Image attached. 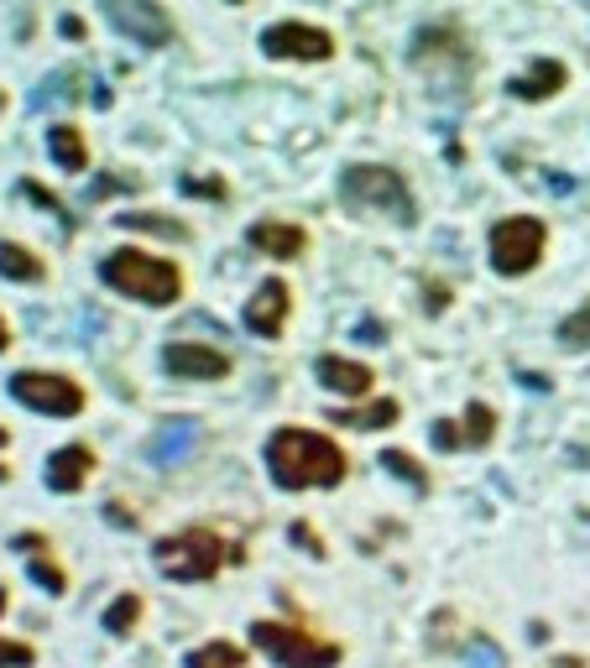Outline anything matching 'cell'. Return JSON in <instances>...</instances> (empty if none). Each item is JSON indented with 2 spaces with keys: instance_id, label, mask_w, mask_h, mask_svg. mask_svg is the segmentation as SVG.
<instances>
[{
  "instance_id": "27",
  "label": "cell",
  "mask_w": 590,
  "mask_h": 668,
  "mask_svg": "<svg viewBox=\"0 0 590 668\" xmlns=\"http://www.w3.org/2000/svg\"><path fill=\"white\" fill-rule=\"evenodd\" d=\"M32 580H37L47 595H63V590H68V574H63L47 553H32Z\"/></svg>"
},
{
  "instance_id": "24",
  "label": "cell",
  "mask_w": 590,
  "mask_h": 668,
  "mask_svg": "<svg viewBox=\"0 0 590 668\" xmlns=\"http://www.w3.org/2000/svg\"><path fill=\"white\" fill-rule=\"evenodd\" d=\"M137 622H141V595H131V590L116 595V601L105 606V632H116V637H126Z\"/></svg>"
},
{
  "instance_id": "35",
  "label": "cell",
  "mask_w": 590,
  "mask_h": 668,
  "mask_svg": "<svg viewBox=\"0 0 590 668\" xmlns=\"http://www.w3.org/2000/svg\"><path fill=\"white\" fill-rule=\"evenodd\" d=\"M355 340H361V345H382V340H387V330H382L376 319H366V324H355Z\"/></svg>"
},
{
  "instance_id": "36",
  "label": "cell",
  "mask_w": 590,
  "mask_h": 668,
  "mask_svg": "<svg viewBox=\"0 0 590 668\" xmlns=\"http://www.w3.org/2000/svg\"><path fill=\"white\" fill-rule=\"evenodd\" d=\"M11 549H21V553H47V538L42 532H17V543Z\"/></svg>"
},
{
  "instance_id": "2",
  "label": "cell",
  "mask_w": 590,
  "mask_h": 668,
  "mask_svg": "<svg viewBox=\"0 0 590 668\" xmlns=\"http://www.w3.org/2000/svg\"><path fill=\"white\" fill-rule=\"evenodd\" d=\"M99 277H105V288L137 298V303H147V309H168V303L183 298V272H178L173 261L147 256V251L105 256V261H99Z\"/></svg>"
},
{
  "instance_id": "25",
  "label": "cell",
  "mask_w": 590,
  "mask_h": 668,
  "mask_svg": "<svg viewBox=\"0 0 590 668\" xmlns=\"http://www.w3.org/2000/svg\"><path fill=\"white\" fill-rule=\"evenodd\" d=\"M465 444H471V450H486V444H492V433H496V413L492 408H486V402H471V408H465Z\"/></svg>"
},
{
  "instance_id": "14",
  "label": "cell",
  "mask_w": 590,
  "mask_h": 668,
  "mask_svg": "<svg viewBox=\"0 0 590 668\" xmlns=\"http://www.w3.org/2000/svg\"><path fill=\"white\" fill-rule=\"evenodd\" d=\"M95 475V454L84 450V444H63V450H53V460H47V486L58 496H74Z\"/></svg>"
},
{
  "instance_id": "19",
  "label": "cell",
  "mask_w": 590,
  "mask_h": 668,
  "mask_svg": "<svg viewBox=\"0 0 590 668\" xmlns=\"http://www.w3.org/2000/svg\"><path fill=\"white\" fill-rule=\"evenodd\" d=\"M0 277H11V282H42L47 267H42V256L26 251L21 240H0Z\"/></svg>"
},
{
  "instance_id": "23",
  "label": "cell",
  "mask_w": 590,
  "mask_h": 668,
  "mask_svg": "<svg viewBox=\"0 0 590 668\" xmlns=\"http://www.w3.org/2000/svg\"><path fill=\"white\" fill-rule=\"evenodd\" d=\"M376 460H382V471H393L397 481H408L414 492H429V471L418 465L414 454H403V450H382V454H376Z\"/></svg>"
},
{
  "instance_id": "6",
  "label": "cell",
  "mask_w": 590,
  "mask_h": 668,
  "mask_svg": "<svg viewBox=\"0 0 590 668\" xmlns=\"http://www.w3.org/2000/svg\"><path fill=\"white\" fill-rule=\"evenodd\" d=\"M11 397L42 418H79L84 413V387L63 371H17L11 376Z\"/></svg>"
},
{
  "instance_id": "20",
  "label": "cell",
  "mask_w": 590,
  "mask_h": 668,
  "mask_svg": "<svg viewBox=\"0 0 590 668\" xmlns=\"http://www.w3.org/2000/svg\"><path fill=\"white\" fill-rule=\"evenodd\" d=\"M335 423H345V429H393L397 418H403V408H397L393 397H376L372 408H340V413H330Z\"/></svg>"
},
{
  "instance_id": "30",
  "label": "cell",
  "mask_w": 590,
  "mask_h": 668,
  "mask_svg": "<svg viewBox=\"0 0 590 668\" xmlns=\"http://www.w3.org/2000/svg\"><path fill=\"white\" fill-rule=\"evenodd\" d=\"M32 643H11V637H0V668H32Z\"/></svg>"
},
{
  "instance_id": "29",
  "label": "cell",
  "mask_w": 590,
  "mask_h": 668,
  "mask_svg": "<svg viewBox=\"0 0 590 668\" xmlns=\"http://www.w3.org/2000/svg\"><path fill=\"white\" fill-rule=\"evenodd\" d=\"M465 664L471 668H502V648H496L492 637H475L471 648H465Z\"/></svg>"
},
{
  "instance_id": "32",
  "label": "cell",
  "mask_w": 590,
  "mask_h": 668,
  "mask_svg": "<svg viewBox=\"0 0 590 668\" xmlns=\"http://www.w3.org/2000/svg\"><path fill=\"white\" fill-rule=\"evenodd\" d=\"M183 194L189 198H225V183H219V177H183Z\"/></svg>"
},
{
  "instance_id": "15",
  "label": "cell",
  "mask_w": 590,
  "mask_h": 668,
  "mask_svg": "<svg viewBox=\"0 0 590 668\" xmlns=\"http://www.w3.org/2000/svg\"><path fill=\"white\" fill-rule=\"evenodd\" d=\"M319 381L340 397H372V366H361V360H345V355H319Z\"/></svg>"
},
{
  "instance_id": "17",
  "label": "cell",
  "mask_w": 590,
  "mask_h": 668,
  "mask_svg": "<svg viewBox=\"0 0 590 668\" xmlns=\"http://www.w3.org/2000/svg\"><path fill=\"white\" fill-rule=\"evenodd\" d=\"M194 444H199V423L173 418V423H162L158 439H152V460H158V465H178V460H189Z\"/></svg>"
},
{
  "instance_id": "38",
  "label": "cell",
  "mask_w": 590,
  "mask_h": 668,
  "mask_svg": "<svg viewBox=\"0 0 590 668\" xmlns=\"http://www.w3.org/2000/svg\"><path fill=\"white\" fill-rule=\"evenodd\" d=\"M11 351V330H6V319H0V355Z\"/></svg>"
},
{
  "instance_id": "37",
  "label": "cell",
  "mask_w": 590,
  "mask_h": 668,
  "mask_svg": "<svg viewBox=\"0 0 590 668\" xmlns=\"http://www.w3.org/2000/svg\"><path fill=\"white\" fill-rule=\"evenodd\" d=\"M58 26H63V37H68V42H84V37H89V26H84L79 17H63Z\"/></svg>"
},
{
  "instance_id": "13",
  "label": "cell",
  "mask_w": 590,
  "mask_h": 668,
  "mask_svg": "<svg viewBox=\"0 0 590 668\" xmlns=\"http://www.w3.org/2000/svg\"><path fill=\"white\" fill-rule=\"evenodd\" d=\"M414 63L418 68H433V63H460L471 74V47L460 42L454 26H423L414 37Z\"/></svg>"
},
{
  "instance_id": "34",
  "label": "cell",
  "mask_w": 590,
  "mask_h": 668,
  "mask_svg": "<svg viewBox=\"0 0 590 668\" xmlns=\"http://www.w3.org/2000/svg\"><path fill=\"white\" fill-rule=\"evenodd\" d=\"M423 303H429V314H444V309H450V288H444V282H429V288H423Z\"/></svg>"
},
{
  "instance_id": "4",
  "label": "cell",
  "mask_w": 590,
  "mask_h": 668,
  "mask_svg": "<svg viewBox=\"0 0 590 668\" xmlns=\"http://www.w3.org/2000/svg\"><path fill=\"white\" fill-rule=\"evenodd\" d=\"M152 559H158V570L168 574V580L199 585V580H215L219 564L230 559V549H225V538L210 528H183V532H173V538H162L158 549H152Z\"/></svg>"
},
{
  "instance_id": "43",
  "label": "cell",
  "mask_w": 590,
  "mask_h": 668,
  "mask_svg": "<svg viewBox=\"0 0 590 668\" xmlns=\"http://www.w3.org/2000/svg\"><path fill=\"white\" fill-rule=\"evenodd\" d=\"M0 105H6V89H0Z\"/></svg>"
},
{
  "instance_id": "41",
  "label": "cell",
  "mask_w": 590,
  "mask_h": 668,
  "mask_svg": "<svg viewBox=\"0 0 590 668\" xmlns=\"http://www.w3.org/2000/svg\"><path fill=\"white\" fill-rule=\"evenodd\" d=\"M0 481H11V471H6V465H0Z\"/></svg>"
},
{
  "instance_id": "31",
  "label": "cell",
  "mask_w": 590,
  "mask_h": 668,
  "mask_svg": "<svg viewBox=\"0 0 590 668\" xmlns=\"http://www.w3.org/2000/svg\"><path fill=\"white\" fill-rule=\"evenodd\" d=\"M429 439H433V450H460V444H465V433H460V423H450V418H439Z\"/></svg>"
},
{
  "instance_id": "42",
  "label": "cell",
  "mask_w": 590,
  "mask_h": 668,
  "mask_svg": "<svg viewBox=\"0 0 590 668\" xmlns=\"http://www.w3.org/2000/svg\"><path fill=\"white\" fill-rule=\"evenodd\" d=\"M230 6H246V0H230Z\"/></svg>"
},
{
  "instance_id": "18",
  "label": "cell",
  "mask_w": 590,
  "mask_h": 668,
  "mask_svg": "<svg viewBox=\"0 0 590 668\" xmlns=\"http://www.w3.org/2000/svg\"><path fill=\"white\" fill-rule=\"evenodd\" d=\"M47 152H53V162H58L63 173H84L89 168V147H84L79 126H53L47 131Z\"/></svg>"
},
{
  "instance_id": "28",
  "label": "cell",
  "mask_w": 590,
  "mask_h": 668,
  "mask_svg": "<svg viewBox=\"0 0 590 668\" xmlns=\"http://www.w3.org/2000/svg\"><path fill=\"white\" fill-rule=\"evenodd\" d=\"M21 194H26V198H37L42 209H53V215L63 219V225H74V219H68V209H63V198H58V194H47V188H42L37 177H21Z\"/></svg>"
},
{
  "instance_id": "3",
  "label": "cell",
  "mask_w": 590,
  "mask_h": 668,
  "mask_svg": "<svg viewBox=\"0 0 590 668\" xmlns=\"http://www.w3.org/2000/svg\"><path fill=\"white\" fill-rule=\"evenodd\" d=\"M340 204L345 209H382L393 215L397 225H414L418 219V204L408 194V183L397 168H382V162H361V168H345L340 177Z\"/></svg>"
},
{
  "instance_id": "40",
  "label": "cell",
  "mask_w": 590,
  "mask_h": 668,
  "mask_svg": "<svg viewBox=\"0 0 590 668\" xmlns=\"http://www.w3.org/2000/svg\"><path fill=\"white\" fill-rule=\"evenodd\" d=\"M6 444H11V433H6V429H0V450H6Z\"/></svg>"
},
{
  "instance_id": "1",
  "label": "cell",
  "mask_w": 590,
  "mask_h": 668,
  "mask_svg": "<svg viewBox=\"0 0 590 668\" xmlns=\"http://www.w3.org/2000/svg\"><path fill=\"white\" fill-rule=\"evenodd\" d=\"M351 460L330 433L314 429H277L267 439V475L277 492H314V486H340Z\"/></svg>"
},
{
  "instance_id": "21",
  "label": "cell",
  "mask_w": 590,
  "mask_h": 668,
  "mask_svg": "<svg viewBox=\"0 0 590 668\" xmlns=\"http://www.w3.org/2000/svg\"><path fill=\"white\" fill-rule=\"evenodd\" d=\"M120 225H126V230H152V236H168V240H189V236H194L183 219L147 215V209H126V215H120Z\"/></svg>"
},
{
  "instance_id": "12",
  "label": "cell",
  "mask_w": 590,
  "mask_h": 668,
  "mask_svg": "<svg viewBox=\"0 0 590 668\" xmlns=\"http://www.w3.org/2000/svg\"><path fill=\"white\" fill-rule=\"evenodd\" d=\"M246 246L272 256V261H293V256L309 251V236H303V225H288V219H256L246 230Z\"/></svg>"
},
{
  "instance_id": "22",
  "label": "cell",
  "mask_w": 590,
  "mask_h": 668,
  "mask_svg": "<svg viewBox=\"0 0 590 668\" xmlns=\"http://www.w3.org/2000/svg\"><path fill=\"white\" fill-rule=\"evenodd\" d=\"M189 668H246V648L236 643H204L189 653Z\"/></svg>"
},
{
  "instance_id": "8",
  "label": "cell",
  "mask_w": 590,
  "mask_h": 668,
  "mask_svg": "<svg viewBox=\"0 0 590 668\" xmlns=\"http://www.w3.org/2000/svg\"><path fill=\"white\" fill-rule=\"evenodd\" d=\"M99 6H105V21L120 37L141 42V47H168L173 42V17L158 0H99Z\"/></svg>"
},
{
  "instance_id": "5",
  "label": "cell",
  "mask_w": 590,
  "mask_h": 668,
  "mask_svg": "<svg viewBox=\"0 0 590 668\" xmlns=\"http://www.w3.org/2000/svg\"><path fill=\"white\" fill-rule=\"evenodd\" d=\"M251 643L277 668H335L340 664V643H324L314 632L288 627V622H251Z\"/></svg>"
},
{
  "instance_id": "7",
  "label": "cell",
  "mask_w": 590,
  "mask_h": 668,
  "mask_svg": "<svg viewBox=\"0 0 590 668\" xmlns=\"http://www.w3.org/2000/svg\"><path fill=\"white\" fill-rule=\"evenodd\" d=\"M549 246V230H544V219L533 215H512L502 219L492 230V267L502 277H523L538 267V256Z\"/></svg>"
},
{
  "instance_id": "9",
  "label": "cell",
  "mask_w": 590,
  "mask_h": 668,
  "mask_svg": "<svg viewBox=\"0 0 590 668\" xmlns=\"http://www.w3.org/2000/svg\"><path fill=\"white\" fill-rule=\"evenodd\" d=\"M261 53L267 58H298V63H324L335 58V37L324 26H309V21H277L261 32Z\"/></svg>"
},
{
  "instance_id": "10",
  "label": "cell",
  "mask_w": 590,
  "mask_h": 668,
  "mask_svg": "<svg viewBox=\"0 0 590 668\" xmlns=\"http://www.w3.org/2000/svg\"><path fill=\"white\" fill-rule=\"evenodd\" d=\"M162 366H168V376H178V381H219V376H230V355L215 351V345L173 340V345L162 351Z\"/></svg>"
},
{
  "instance_id": "16",
  "label": "cell",
  "mask_w": 590,
  "mask_h": 668,
  "mask_svg": "<svg viewBox=\"0 0 590 668\" xmlns=\"http://www.w3.org/2000/svg\"><path fill=\"white\" fill-rule=\"evenodd\" d=\"M565 84H570V68L559 58H544V63H533L528 74H517L507 89H512V99H554Z\"/></svg>"
},
{
  "instance_id": "26",
  "label": "cell",
  "mask_w": 590,
  "mask_h": 668,
  "mask_svg": "<svg viewBox=\"0 0 590 668\" xmlns=\"http://www.w3.org/2000/svg\"><path fill=\"white\" fill-rule=\"evenodd\" d=\"M559 345L565 351H590V309H580V314H570L559 324Z\"/></svg>"
},
{
  "instance_id": "39",
  "label": "cell",
  "mask_w": 590,
  "mask_h": 668,
  "mask_svg": "<svg viewBox=\"0 0 590 668\" xmlns=\"http://www.w3.org/2000/svg\"><path fill=\"white\" fill-rule=\"evenodd\" d=\"M554 668H586L580 658H554Z\"/></svg>"
},
{
  "instance_id": "11",
  "label": "cell",
  "mask_w": 590,
  "mask_h": 668,
  "mask_svg": "<svg viewBox=\"0 0 590 668\" xmlns=\"http://www.w3.org/2000/svg\"><path fill=\"white\" fill-rule=\"evenodd\" d=\"M288 309H293V293L282 277H267L251 298H246V330L261 334V340H277L282 324H288Z\"/></svg>"
},
{
  "instance_id": "33",
  "label": "cell",
  "mask_w": 590,
  "mask_h": 668,
  "mask_svg": "<svg viewBox=\"0 0 590 668\" xmlns=\"http://www.w3.org/2000/svg\"><path fill=\"white\" fill-rule=\"evenodd\" d=\"M293 538L303 543V553H314V559H324V543L314 538V528H309V522H293Z\"/></svg>"
}]
</instances>
